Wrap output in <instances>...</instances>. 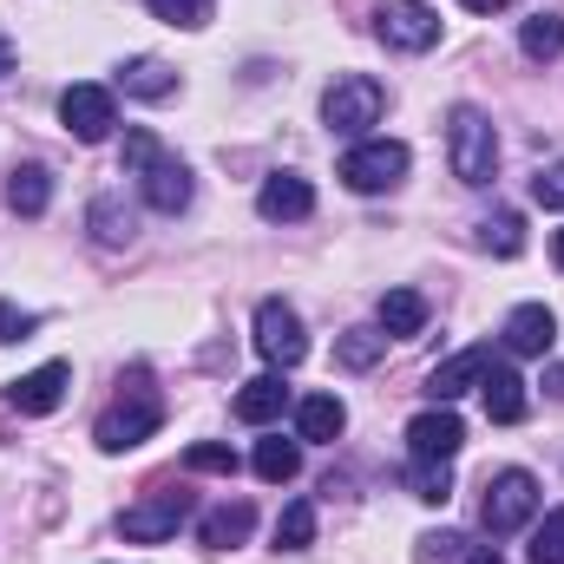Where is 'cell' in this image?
Segmentation results:
<instances>
[{"instance_id":"6da1fadb","label":"cell","mask_w":564,"mask_h":564,"mask_svg":"<svg viewBox=\"0 0 564 564\" xmlns=\"http://www.w3.org/2000/svg\"><path fill=\"white\" fill-rule=\"evenodd\" d=\"M446 158H453V177L459 184H492L499 171V132L479 106H453L446 112Z\"/></svg>"},{"instance_id":"7a4b0ae2","label":"cell","mask_w":564,"mask_h":564,"mask_svg":"<svg viewBox=\"0 0 564 564\" xmlns=\"http://www.w3.org/2000/svg\"><path fill=\"white\" fill-rule=\"evenodd\" d=\"M381 112H388V93H381V79H368V73H348V79H335V86L322 93V126L341 132V139H361L368 126H381Z\"/></svg>"},{"instance_id":"3957f363","label":"cell","mask_w":564,"mask_h":564,"mask_svg":"<svg viewBox=\"0 0 564 564\" xmlns=\"http://www.w3.org/2000/svg\"><path fill=\"white\" fill-rule=\"evenodd\" d=\"M408 164H414V151L401 139H361L341 158V184H348L355 197H381V191H394V184L408 177Z\"/></svg>"},{"instance_id":"277c9868","label":"cell","mask_w":564,"mask_h":564,"mask_svg":"<svg viewBox=\"0 0 564 564\" xmlns=\"http://www.w3.org/2000/svg\"><path fill=\"white\" fill-rule=\"evenodd\" d=\"M158 421H164V401H158L151 388H132L126 401H112V408L99 414L93 440H99V453H132V446H144V440L158 433Z\"/></svg>"},{"instance_id":"5b68a950","label":"cell","mask_w":564,"mask_h":564,"mask_svg":"<svg viewBox=\"0 0 564 564\" xmlns=\"http://www.w3.org/2000/svg\"><path fill=\"white\" fill-rule=\"evenodd\" d=\"M532 512H539V479H532L525 466H506V473H492V486H486V506H479L486 532H492V539H512L519 525H532Z\"/></svg>"},{"instance_id":"8992f818","label":"cell","mask_w":564,"mask_h":564,"mask_svg":"<svg viewBox=\"0 0 564 564\" xmlns=\"http://www.w3.org/2000/svg\"><path fill=\"white\" fill-rule=\"evenodd\" d=\"M375 33H381V46H394V53H426V46L440 40V13H433L426 0H381V7H375Z\"/></svg>"},{"instance_id":"52a82bcc","label":"cell","mask_w":564,"mask_h":564,"mask_svg":"<svg viewBox=\"0 0 564 564\" xmlns=\"http://www.w3.org/2000/svg\"><path fill=\"white\" fill-rule=\"evenodd\" d=\"M59 119H66V132H73L79 144H106V139H112V126H119V106H112V93H106V86L79 79V86H66V93H59Z\"/></svg>"},{"instance_id":"ba28073f","label":"cell","mask_w":564,"mask_h":564,"mask_svg":"<svg viewBox=\"0 0 564 564\" xmlns=\"http://www.w3.org/2000/svg\"><path fill=\"white\" fill-rule=\"evenodd\" d=\"M257 355L270 361V368H295L302 355H308V335H302V315L270 295V302H257Z\"/></svg>"},{"instance_id":"9c48e42d","label":"cell","mask_w":564,"mask_h":564,"mask_svg":"<svg viewBox=\"0 0 564 564\" xmlns=\"http://www.w3.org/2000/svg\"><path fill=\"white\" fill-rule=\"evenodd\" d=\"M184 519H191V499H184V492H158V499H144V506H126L119 532H126L132 545H164V539H177Z\"/></svg>"},{"instance_id":"30bf717a","label":"cell","mask_w":564,"mask_h":564,"mask_svg":"<svg viewBox=\"0 0 564 564\" xmlns=\"http://www.w3.org/2000/svg\"><path fill=\"white\" fill-rule=\"evenodd\" d=\"M66 388H73V368H66V361H40L33 375L7 381V408H13V414H53V408L66 401Z\"/></svg>"},{"instance_id":"8fae6325","label":"cell","mask_w":564,"mask_h":564,"mask_svg":"<svg viewBox=\"0 0 564 564\" xmlns=\"http://www.w3.org/2000/svg\"><path fill=\"white\" fill-rule=\"evenodd\" d=\"M308 210H315V191H308L302 171H270L263 177V191H257V217L263 224H302Z\"/></svg>"},{"instance_id":"7c38bea8","label":"cell","mask_w":564,"mask_h":564,"mask_svg":"<svg viewBox=\"0 0 564 564\" xmlns=\"http://www.w3.org/2000/svg\"><path fill=\"white\" fill-rule=\"evenodd\" d=\"M139 191H144V204H151V210L177 217V210L191 204V164H184V158H171V151H158V158L139 171Z\"/></svg>"},{"instance_id":"4fadbf2b","label":"cell","mask_w":564,"mask_h":564,"mask_svg":"<svg viewBox=\"0 0 564 564\" xmlns=\"http://www.w3.org/2000/svg\"><path fill=\"white\" fill-rule=\"evenodd\" d=\"M492 368V348L479 341V348H459V355H446L433 375H426V394H433V408H453L466 388H479V375Z\"/></svg>"},{"instance_id":"5bb4252c","label":"cell","mask_w":564,"mask_h":564,"mask_svg":"<svg viewBox=\"0 0 564 564\" xmlns=\"http://www.w3.org/2000/svg\"><path fill=\"white\" fill-rule=\"evenodd\" d=\"M459 446H466V426H459L453 408H426V414L408 421V453L414 459H453Z\"/></svg>"},{"instance_id":"9a60e30c","label":"cell","mask_w":564,"mask_h":564,"mask_svg":"<svg viewBox=\"0 0 564 564\" xmlns=\"http://www.w3.org/2000/svg\"><path fill=\"white\" fill-rule=\"evenodd\" d=\"M552 341H558V315L545 302H519L506 315V348L512 355H552Z\"/></svg>"},{"instance_id":"2e32d148","label":"cell","mask_w":564,"mask_h":564,"mask_svg":"<svg viewBox=\"0 0 564 564\" xmlns=\"http://www.w3.org/2000/svg\"><path fill=\"white\" fill-rule=\"evenodd\" d=\"M479 401H486V421H499V426H512V421H525V381L506 368V361H492L486 375H479Z\"/></svg>"},{"instance_id":"e0dca14e","label":"cell","mask_w":564,"mask_h":564,"mask_svg":"<svg viewBox=\"0 0 564 564\" xmlns=\"http://www.w3.org/2000/svg\"><path fill=\"white\" fill-rule=\"evenodd\" d=\"M250 525H257V506H250V499H230V506L204 512L197 539H204L210 552H230V545H243V539H250Z\"/></svg>"},{"instance_id":"ac0fdd59","label":"cell","mask_w":564,"mask_h":564,"mask_svg":"<svg viewBox=\"0 0 564 564\" xmlns=\"http://www.w3.org/2000/svg\"><path fill=\"white\" fill-rule=\"evenodd\" d=\"M341 426H348V408L335 401V394H302L295 401V440H341Z\"/></svg>"},{"instance_id":"d6986e66","label":"cell","mask_w":564,"mask_h":564,"mask_svg":"<svg viewBox=\"0 0 564 564\" xmlns=\"http://www.w3.org/2000/svg\"><path fill=\"white\" fill-rule=\"evenodd\" d=\"M282 401H289V388H282L276 375H257V381H243V388H237L230 414H237L243 426H270L282 414Z\"/></svg>"},{"instance_id":"ffe728a7","label":"cell","mask_w":564,"mask_h":564,"mask_svg":"<svg viewBox=\"0 0 564 564\" xmlns=\"http://www.w3.org/2000/svg\"><path fill=\"white\" fill-rule=\"evenodd\" d=\"M426 328V295L421 289H388L381 295V335L388 341H408V335H421Z\"/></svg>"},{"instance_id":"44dd1931","label":"cell","mask_w":564,"mask_h":564,"mask_svg":"<svg viewBox=\"0 0 564 564\" xmlns=\"http://www.w3.org/2000/svg\"><path fill=\"white\" fill-rule=\"evenodd\" d=\"M7 204H13V217H46V204H53V171H46V164H20L13 184H7Z\"/></svg>"},{"instance_id":"7402d4cb","label":"cell","mask_w":564,"mask_h":564,"mask_svg":"<svg viewBox=\"0 0 564 564\" xmlns=\"http://www.w3.org/2000/svg\"><path fill=\"white\" fill-rule=\"evenodd\" d=\"M119 86H126L132 99H171V93H177V73L144 53V59H126V66H119Z\"/></svg>"},{"instance_id":"603a6c76","label":"cell","mask_w":564,"mask_h":564,"mask_svg":"<svg viewBox=\"0 0 564 564\" xmlns=\"http://www.w3.org/2000/svg\"><path fill=\"white\" fill-rule=\"evenodd\" d=\"M86 224H93V237H99L106 250H119V243H132V237H139V217H132V210H126L119 197H93Z\"/></svg>"},{"instance_id":"cb8c5ba5","label":"cell","mask_w":564,"mask_h":564,"mask_svg":"<svg viewBox=\"0 0 564 564\" xmlns=\"http://www.w3.org/2000/svg\"><path fill=\"white\" fill-rule=\"evenodd\" d=\"M519 46H525V59L552 66V59L564 53V20H558V13H532V20L519 26Z\"/></svg>"},{"instance_id":"d4e9b609","label":"cell","mask_w":564,"mask_h":564,"mask_svg":"<svg viewBox=\"0 0 564 564\" xmlns=\"http://www.w3.org/2000/svg\"><path fill=\"white\" fill-rule=\"evenodd\" d=\"M381 355H388V335H381V328H348V335H335V361L355 368V375H368Z\"/></svg>"},{"instance_id":"484cf974","label":"cell","mask_w":564,"mask_h":564,"mask_svg":"<svg viewBox=\"0 0 564 564\" xmlns=\"http://www.w3.org/2000/svg\"><path fill=\"white\" fill-rule=\"evenodd\" d=\"M408 492L426 506H446L453 499V459H414L408 466Z\"/></svg>"},{"instance_id":"4316f807","label":"cell","mask_w":564,"mask_h":564,"mask_svg":"<svg viewBox=\"0 0 564 564\" xmlns=\"http://www.w3.org/2000/svg\"><path fill=\"white\" fill-rule=\"evenodd\" d=\"M302 473V446L295 440H257V479H270V486H282V479H295Z\"/></svg>"},{"instance_id":"83f0119b","label":"cell","mask_w":564,"mask_h":564,"mask_svg":"<svg viewBox=\"0 0 564 564\" xmlns=\"http://www.w3.org/2000/svg\"><path fill=\"white\" fill-rule=\"evenodd\" d=\"M308 545H315V506L295 499V506H282V519H276V552H308Z\"/></svg>"},{"instance_id":"f1b7e54d","label":"cell","mask_w":564,"mask_h":564,"mask_svg":"<svg viewBox=\"0 0 564 564\" xmlns=\"http://www.w3.org/2000/svg\"><path fill=\"white\" fill-rule=\"evenodd\" d=\"M479 243H486L492 257H519V250H525V224H519V210H492V217L479 224Z\"/></svg>"},{"instance_id":"f546056e","label":"cell","mask_w":564,"mask_h":564,"mask_svg":"<svg viewBox=\"0 0 564 564\" xmlns=\"http://www.w3.org/2000/svg\"><path fill=\"white\" fill-rule=\"evenodd\" d=\"M532 564H564V506L532 525Z\"/></svg>"},{"instance_id":"4dcf8cb0","label":"cell","mask_w":564,"mask_h":564,"mask_svg":"<svg viewBox=\"0 0 564 564\" xmlns=\"http://www.w3.org/2000/svg\"><path fill=\"white\" fill-rule=\"evenodd\" d=\"M184 473H237V453H230L224 440H197V446L184 453Z\"/></svg>"},{"instance_id":"1f68e13d","label":"cell","mask_w":564,"mask_h":564,"mask_svg":"<svg viewBox=\"0 0 564 564\" xmlns=\"http://www.w3.org/2000/svg\"><path fill=\"white\" fill-rule=\"evenodd\" d=\"M158 20H171V26H204L210 20V0H144Z\"/></svg>"},{"instance_id":"d6a6232c","label":"cell","mask_w":564,"mask_h":564,"mask_svg":"<svg viewBox=\"0 0 564 564\" xmlns=\"http://www.w3.org/2000/svg\"><path fill=\"white\" fill-rule=\"evenodd\" d=\"M421 564H453V558H466V539L459 532H421V552H414Z\"/></svg>"},{"instance_id":"836d02e7","label":"cell","mask_w":564,"mask_h":564,"mask_svg":"<svg viewBox=\"0 0 564 564\" xmlns=\"http://www.w3.org/2000/svg\"><path fill=\"white\" fill-rule=\"evenodd\" d=\"M532 197H539L545 210H564V158H558V164H545V171L532 177Z\"/></svg>"},{"instance_id":"e575fe53","label":"cell","mask_w":564,"mask_h":564,"mask_svg":"<svg viewBox=\"0 0 564 564\" xmlns=\"http://www.w3.org/2000/svg\"><path fill=\"white\" fill-rule=\"evenodd\" d=\"M40 328V315L33 308H13V302H0V341H26Z\"/></svg>"},{"instance_id":"d590c367","label":"cell","mask_w":564,"mask_h":564,"mask_svg":"<svg viewBox=\"0 0 564 564\" xmlns=\"http://www.w3.org/2000/svg\"><path fill=\"white\" fill-rule=\"evenodd\" d=\"M119 158H126V177H139L144 164L158 158V139H151V132H126V151H119Z\"/></svg>"},{"instance_id":"8d00e7d4","label":"cell","mask_w":564,"mask_h":564,"mask_svg":"<svg viewBox=\"0 0 564 564\" xmlns=\"http://www.w3.org/2000/svg\"><path fill=\"white\" fill-rule=\"evenodd\" d=\"M7 73H13V40L0 33V79H7Z\"/></svg>"},{"instance_id":"74e56055","label":"cell","mask_w":564,"mask_h":564,"mask_svg":"<svg viewBox=\"0 0 564 564\" xmlns=\"http://www.w3.org/2000/svg\"><path fill=\"white\" fill-rule=\"evenodd\" d=\"M545 388H552V401H564V368H552V375H545Z\"/></svg>"},{"instance_id":"f35d334b","label":"cell","mask_w":564,"mask_h":564,"mask_svg":"<svg viewBox=\"0 0 564 564\" xmlns=\"http://www.w3.org/2000/svg\"><path fill=\"white\" fill-rule=\"evenodd\" d=\"M473 13H499V7H512V0H466Z\"/></svg>"},{"instance_id":"ab89813d","label":"cell","mask_w":564,"mask_h":564,"mask_svg":"<svg viewBox=\"0 0 564 564\" xmlns=\"http://www.w3.org/2000/svg\"><path fill=\"white\" fill-rule=\"evenodd\" d=\"M466 564H499V552H466Z\"/></svg>"},{"instance_id":"60d3db41","label":"cell","mask_w":564,"mask_h":564,"mask_svg":"<svg viewBox=\"0 0 564 564\" xmlns=\"http://www.w3.org/2000/svg\"><path fill=\"white\" fill-rule=\"evenodd\" d=\"M552 257H558V270H564V230H558V243H552Z\"/></svg>"}]
</instances>
